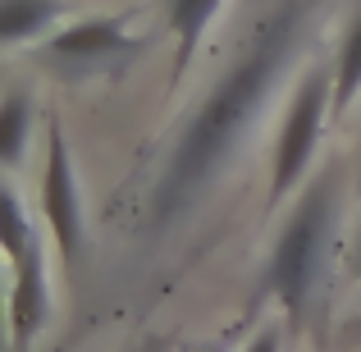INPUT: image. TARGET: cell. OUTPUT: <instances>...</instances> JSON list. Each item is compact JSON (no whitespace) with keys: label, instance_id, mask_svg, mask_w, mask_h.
<instances>
[{"label":"cell","instance_id":"1","mask_svg":"<svg viewBox=\"0 0 361 352\" xmlns=\"http://www.w3.org/2000/svg\"><path fill=\"white\" fill-rule=\"evenodd\" d=\"M316 0H283L243 60L211 87V97L192 110L188 128L178 133L174 151L165 160V174L156 178L151 193V224H174L206 197V188L233 165V156L247 147L261 119L270 115V101L279 97L283 78H288L293 60H298L302 42H307V23Z\"/></svg>","mask_w":361,"mask_h":352},{"label":"cell","instance_id":"2","mask_svg":"<svg viewBox=\"0 0 361 352\" xmlns=\"http://www.w3.org/2000/svg\"><path fill=\"white\" fill-rule=\"evenodd\" d=\"M334 229H338V174H316L302 188L293 215L283 220L279 238L270 247V265H265V289L283 302L293 320L307 311L311 293L325 279L329 252H334Z\"/></svg>","mask_w":361,"mask_h":352},{"label":"cell","instance_id":"3","mask_svg":"<svg viewBox=\"0 0 361 352\" xmlns=\"http://www.w3.org/2000/svg\"><path fill=\"white\" fill-rule=\"evenodd\" d=\"M334 115V78L325 69H307L302 83L293 87L288 106H283V123L274 138V160H270V206H283L293 188L307 178L311 156L320 147L325 119Z\"/></svg>","mask_w":361,"mask_h":352},{"label":"cell","instance_id":"4","mask_svg":"<svg viewBox=\"0 0 361 352\" xmlns=\"http://www.w3.org/2000/svg\"><path fill=\"white\" fill-rule=\"evenodd\" d=\"M42 220L55 238V252L64 265L82 252V183L73 169V151L60 119L46 123V174H42Z\"/></svg>","mask_w":361,"mask_h":352},{"label":"cell","instance_id":"5","mask_svg":"<svg viewBox=\"0 0 361 352\" xmlns=\"http://www.w3.org/2000/svg\"><path fill=\"white\" fill-rule=\"evenodd\" d=\"M137 37L123 28V18H78V23H64L60 32L46 37L42 55L64 73H101V69H119L123 60L137 55Z\"/></svg>","mask_w":361,"mask_h":352},{"label":"cell","instance_id":"6","mask_svg":"<svg viewBox=\"0 0 361 352\" xmlns=\"http://www.w3.org/2000/svg\"><path fill=\"white\" fill-rule=\"evenodd\" d=\"M51 320V279H46V252L42 243H32L14 261V284H9V334L14 348L27 352L32 339Z\"/></svg>","mask_w":361,"mask_h":352},{"label":"cell","instance_id":"7","mask_svg":"<svg viewBox=\"0 0 361 352\" xmlns=\"http://www.w3.org/2000/svg\"><path fill=\"white\" fill-rule=\"evenodd\" d=\"M224 0H165L169 9V32H174V69H169V78L183 83V73L192 69L197 60V46L206 42V32H211L215 14H220Z\"/></svg>","mask_w":361,"mask_h":352},{"label":"cell","instance_id":"8","mask_svg":"<svg viewBox=\"0 0 361 352\" xmlns=\"http://www.w3.org/2000/svg\"><path fill=\"white\" fill-rule=\"evenodd\" d=\"M60 18H64L60 0H0V37H5V46L37 42Z\"/></svg>","mask_w":361,"mask_h":352},{"label":"cell","instance_id":"9","mask_svg":"<svg viewBox=\"0 0 361 352\" xmlns=\"http://www.w3.org/2000/svg\"><path fill=\"white\" fill-rule=\"evenodd\" d=\"M32 119H37V106L23 87H14L0 106V160L5 165H18L23 160V147L32 138Z\"/></svg>","mask_w":361,"mask_h":352},{"label":"cell","instance_id":"10","mask_svg":"<svg viewBox=\"0 0 361 352\" xmlns=\"http://www.w3.org/2000/svg\"><path fill=\"white\" fill-rule=\"evenodd\" d=\"M361 101V14L348 23L343 46H338V64H334V115H348Z\"/></svg>","mask_w":361,"mask_h":352},{"label":"cell","instance_id":"11","mask_svg":"<svg viewBox=\"0 0 361 352\" xmlns=\"http://www.w3.org/2000/svg\"><path fill=\"white\" fill-rule=\"evenodd\" d=\"M32 243H37L32 220H27V211H23V202H18V193L5 183V188H0V247H5V261L14 265Z\"/></svg>","mask_w":361,"mask_h":352},{"label":"cell","instance_id":"12","mask_svg":"<svg viewBox=\"0 0 361 352\" xmlns=\"http://www.w3.org/2000/svg\"><path fill=\"white\" fill-rule=\"evenodd\" d=\"M243 352H279V329H274V325H270V329H261V334H256Z\"/></svg>","mask_w":361,"mask_h":352},{"label":"cell","instance_id":"13","mask_svg":"<svg viewBox=\"0 0 361 352\" xmlns=\"http://www.w3.org/2000/svg\"><path fill=\"white\" fill-rule=\"evenodd\" d=\"M348 265H353V274L361 279V224H357V238H353V256H348Z\"/></svg>","mask_w":361,"mask_h":352},{"label":"cell","instance_id":"14","mask_svg":"<svg viewBox=\"0 0 361 352\" xmlns=\"http://www.w3.org/2000/svg\"><path fill=\"white\" fill-rule=\"evenodd\" d=\"M202 352H224V348H202Z\"/></svg>","mask_w":361,"mask_h":352},{"label":"cell","instance_id":"15","mask_svg":"<svg viewBox=\"0 0 361 352\" xmlns=\"http://www.w3.org/2000/svg\"><path fill=\"white\" fill-rule=\"evenodd\" d=\"M357 329H361V320H357Z\"/></svg>","mask_w":361,"mask_h":352},{"label":"cell","instance_id":"16","mask_svg":"<svg viewBox=\"0 0 361 352\" xmlns=\"http://www.w3.org/2000/svg\"><path fill=\"white\" fill-rule=\"evenodd\" d=\"M156 352H160V348H156Z\"/></svg>","mask_w":361,"mask_h":352}]
</instances>
